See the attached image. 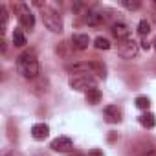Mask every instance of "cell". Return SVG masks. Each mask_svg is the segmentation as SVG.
Listing matches in <instances>:
<instances>
[{"mask_svg": "<svg viewBox=\"0 0 156 156\" xmlns=\"http://www.w3.org/2000/svg\"><path fill=\"white\" fill-rule=\"evenodd\" d=\"M17 70L26 79H37L39 77L41 66H39V59L33 50H26L17 57Z\"/></svg>", "mask_w": 156, "mask_h": 156, "instance_id": "6da1fadb", "label": "cell"}, {"mask_svg": "<svg viewBox=\"0 0 156 156\" xmlns=\"http://www.w3.org/2000/svg\"><path fill=\"white\" fill-rule=\"evenodd\" d=\"M42 22L51 33H62V19L53 8H44L42 9Z\"/></svg>", "mask_w": 156, "mask_h": 156, "instance_id": "7a4b0ae2", "label": "cell"}, {"mask_svg": "<svg viewBox=\"0 0 156 156\" xmlns=\"http://www.w3.org/2000/svg\"><path fill=\"white\" fill-rule=\"evenodd\" d=\"M70 88L73 90H90V88H96V77H92L90 73H77L73 77H70L68 81Z\"/></svg>", "mask_w": 156, "mask_h": 156, "instance_id": "3957f363", "label": "cell"}, {"mask_svg": "<svg viewBox=\"0 0 156 156\" xmlns=\"http://www.w3.org/2000/svg\"><path fill=\"white\" fill-rule=\"evenodd\" d=\"M15 15L19 17V22L24 28L33 30V26H35V15L31 13V9L26 4H15Z\"/></svg>", "mask_w": 156, "mask_h": 156, "instance_id": "277c9868", "label": "cell"}, {"mask_svg": "<svg viewBox=\"0 0 156 156\" xmlns=\"http://www.w3.org/2000/svg\"><path fill=\"white\" fill-rule=\"evenodd\" d=\"M138 51H140V48H138V42H136L134 39L121 41L119 46H118V53H119L123 59H132V57L138 55Z\"/></svg>", "mask_w": 156, "mask_h": 156, "instance_id": "5b68a950", "label": "cell"}, {"mask_svg": "<svg viewBox=\"0 0 156 156\" xmlns=\"http://www.w3.org/2000/svg\"><path fill=\"white\" fill-rule=\"evenodd\" d=\"M134 156H156V147L149 141H138L132 149Z\"/></svg>", "mask_w": 156, "mask_h": 156, "instance_id": "8992f818", "label": "cell"}, {"mask_svg": "<svg viewBox=\"0 0 156 156\" xmlns=\"http://www.w3.org/2000/svg\"><path fill=\"white\" fill-rule=\"evenodd\" d=\"M110 31H112V35L118 39V42L130 39V30H129V26H127L125 22H116V24H112Z\"/></svg>", "mask_w": 156, "mask_h": 156, "instance_id": "52a82bcc", "label": "cell"}, {"mask_svg": "<svg viewBox=\"0 0 156 156\" xmlns=\"http://www.w3.org/2000/svg\"><path fill=\"white\" fill-rule=\"evenodd\" d=\"M50 147H51L53 151L66 152L68 149H72V140H70L68 136H59V138H55V140L50 143Z\"/></svg>", "mask_w": 156, "mask_h": 156, "instance_id": "ba28073f", "label": "cell"}, {"mask_svg": "<svg viewBox=\"0 0 156 156\" xmlns=\"http://www.w3.org/2000/svg\"><path fill=\"white\" fill-rule=\"evenodd\" d=\"M105 119L108 123H118L121 119V110L116 107V105H108L105 107Z\"/></svg>", "mask_w": 156, "mask_h": 156, "instance_id": "9c48e42d", "label": "cell"}, {"mask_svg": "<svg viewBox=\"0 0 156 156\" xmlns=\"http://www.w3.org/2000/svg\"><path fill=\"white\" fill-rule=\"evenodd\" d=\"M48 134H50V127L46 123H35L31 127V136L35 140H44V138H48Z\"/></svg>", "mask_w": 156, "mask_h": 156, "instance_id": "30bf717a", "label": "cell"}, {"mask_svg": "<svg viewBox=\"0 0 156 156\" xmlns=\"http://www.w3.org/2000/svg\"><path fill=\"white\" fill-rule=\"evenodd\" d=\"M72 42H73V46H75L77 50H87L88 44H90V37H88L87 33H75V35L72 37Z\"/></svg>", "mask_w": 156, "mask_h": 156, "instance_id": "8fae6325", "label": "cell"}, {"mask_svg": "<svg viewBox=\"0 0 156 156\" xmlns=\"http://www.w3.org/2000/svg\"><path fill=\"white\" fill-rule=\"evenodd\" d=\"M138 121H140L141 127H145V129H152V127L156 125V116H154L152 112H145V114H141V116L138 118Z\"/></svg>", "mask_w": 156, "mask_h": 156, "instance_id": "7c38bea8", "label": "cell"}, {"mask_svg": "<svg viewBox=\"0 0 156 156\" xmlns=\"http://www.w3.org/2000/svg\"><path fill=\"white\" fill-rule=\"evenodd\" d=\"M90 72L96 73L99 79H105V75H107V68H105V64H103V62H98V61H92V62H90Z\"/></svg>", "mask_w": 156, "mask_h": 156, "instance_id": "4fadbf2b", "label": "cell"}, {"mask_svg": "<svg viewBox=\"0 0 156 156\" xmlns=\"http://www.w3.org/2000/svg\"><path fill=\"white\" fill-rule=\"evenodd\" d=\"M87 24L88 26H99L103 20H105V17H103V13H98V11H90L88 15H87Z\"/></svg>", "mask_w": 156, "mask_h": 156, "instance_id": "5bb4252c", "label": "cell"}, {"mask_svg": "<svg viewBox=\"0 0 156 156\" xmlns=\"http://www.w3.org/2000/svg\"><path fill=\"white\" fill-rule=\"evenodd\" d=\"M101 90L99 88H90L88 92H87V103H90V105H98V103H101Z\"/></svg>", "mask_w": 156, "mask_h": 156, "instance_id": "9a60e30c", "label": "cell"}, {"mask_svg": "<svg viewBox=\"0 0 156 156\" xmlns=\"http://www.w3.org/2000/svg\"><path fill=\"white\" fill-rule=\"evenodd\" d=\"M13 44L17 48H24L26 46V37H24V33L20 30H15L13 31Z\"/></svg>", "mask_w": 156, "mask_h": 156, "instance_id": "2e32d148", "label": "cell"}, {"mask_svg": "<svg viewBox=\"0 0 156 156\" xmlns=\"http://www.w3.org/2000/svg\"><path fill=\"white\" fill-rule=\"evenodd\" d=\"M136 107L141 108V110H147V108L151 107V99H149L147 96H138V98H136Z\"/></svg>", "mask_w": 156, "mask_h": 156, "instance_id": "e0dca14e", "label": "cell"}, {"mask_svg": "<svg viewBox=\"0 0 156 156\" xmlns=\"http://www.w3.org/2000/svg\"><path fill=\"white\" fill-rule=\"evenodd\" d=\"M94 46H96L98 50H108V48H110V42H108V39H105V37H96Z\"/></svg>", "mask_w": 156, "mask_h": 156, "instance_id": "ac0fdd59", "label": "cell"}, {"mask_svg": "<svg viewBox=\"0 0 156 156\" xmlns=\"http://www.w3.org/2000/svg\"><path fill=\"white\" fill-rule=\"evenodd\" d=\"M149 31H151V24H149L147 20H140V24H138V33H140L141 37H147Z\"/></svg>", "mask_w": 156, "mask_h": 156, "instance_id": "d6986e66", "label": "cell"}, {"mask_svg": "<svg viewBox=\"0 0 156 156\" xmlns=\"http://www.w3.org/2000/svg\"><path fill=\"white\" fill-rule=\"evenodd\" d=\"M121 4H123V8H127V9H130V11L141 8V2H140V0H123Z\"/></svg>", "mask_w": 156, "mask_h": 156, "instance_id": "ffe728a7", "label": "cell"}, {"mask_svg": "<svg viewBox=\"0 0 156 156\" xmlns=\"http://www.w3.org/2000/svg\"><path fill=\"white\" fill-rule=\"evenodd\" d=\"M0 15H2V33L6 31V28H8V19H9V15H8V8L2 4L0 6Z\"/></svg>", "mask_w": 156, "mask_h": 156, "instance_id": "44dd1931", "label": "cell"}, {"mask_svg": "<svg viewBox=\"0 0 156 156\" xmlns=\"http://www.w3.org/2000/svg\"><path fill=\"white\" fill-rule=\"evenodd\" d=\"M88 156H105V154L99 149H92V151H88Z\"/></svg>", "mask_w": 156, "mask_h": 156, "instance_id": "7402d4cb", "label": "cell"}, {"mask_svg": "<svg viewBox=\"0 0 156 156\" xmlns=\"http://www.w3.org/2000/svg\"><path fill=\"white\" fill-rule=\"evenodd\" d=\"M141 48H143V50H149V48H151V44H149L147 37H143V39H141Z\"/></svg>", "mask_w": 156, "mask_h": 156, "instance_id": "603a6c76", "label": "cell"}, {"mask_svg": "<svg viewBox=\"0 0 156 156\" xmlns=\"http://www.w3.org/2000/svg\"><path fill=\"white\" fill-rule=\"evenodd\" d=\"M6 156H19V154H17V152H8Z\"/></svg>", "mask_w": 156, "mask_h": 156, "instance_id": "cb8c5ba5", "label": "cell"}, {"mask_svg": "<svg viewBox=\"0 0 156 156\" xmlns=\"http://www.w3.org/2000/svg\"><path fill=\"white\" fill-rule=\"evenodd\" d=\"M152 44H154V50H156V39H154V42H152Z\"/></svg>", "mask_w": 156, "mask_h": 156, "instance_id": "d4e9b609", "label": "cell"}, {"mask_svg": "<svg viewBox=\"0 0 156 156\" xmlns=\"http://www.w3.org/2000/svg\"><path fill=\"white\" fill-rule=\"evenodd\" d=\"M154 6H156V0H154Z\"/></svg>", "mask_w": 156, "mask_h": 156, "instance_id": "484cf974", "label": "cell"}]
</instances>
